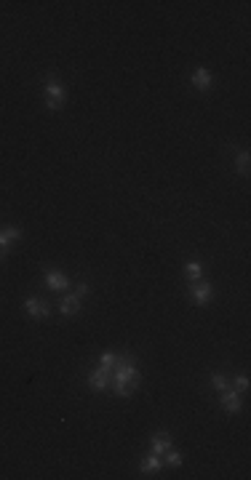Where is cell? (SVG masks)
<instances>
[{
  "mask_svg": "<svg viewBox=\"0 0 251 480\" xmlns=\"http://www.w3.org/2000/svg\"><path fill=\"white\" fill-rule=\"evenodd\" d=\"M190 80H192V86L198 88V91H206L214 86V75L206 70V67H195L192 75H190Z\"/></svg>",
  "mask_w": 251,
  "mask_h": 480,
  "instance_id": "4",
  "label": "cell"
},
{
  "mask_svg": "<svg viewBox=\"0 0 251 480\" xmlns=\"http://www.w3.org/2000/svg\"><path fill=\"white\" fill-rule=\"evenodd\" d=\"M115 382H128V384H139V371H136V360L131 355L128 357H118L115 363Z\"/></svg>",
  "mask_w": 251,
  "mask_h": 480,
  "instance_id": "2",
  "label": "cell"
},
{
  "mask_svg": "<svg viewBox=\"0 0 251 480\" xmlns=\"http://www.w3.org/2000/svg\"><path fill=\"white\" fill-rule=\"evenodd\" d=\"M88 384H91V390H107V384H110V371L107 368H102V365H99V368H94V371H91L88 374Z\"/></svg>",
  "mask_w": 251,
  "mask_h": 480,
  "instance_id": "6",
  "label": "cell"
},
{
  "mask_svg": "<svg viewBox=\"0 0 251 480\" xmlns=\"http://www.w3.org/2000/svg\"><path fill=\"white\" fill-rule=\"evenodd\" d=\"M211 387L219 390V392H225V390H230V379H227L225 374H214V376H211Z\"/></svg>",
  "mask_w": 251,
  "mask_h": 480,
  "instance_id": "12",
  "label": "cell"
},
{
  "mask_svg": "<svg viewBox=\"0 0 251 480\" xmlns=\"http://www.w3.org/2000/svg\"><path fill=\"white\" fill-rule=\"evenodd\" d=\"M115 363H118V355H110V352H105V355H102V360H99V365H102V368H107V371H113Z\"/></svg>",
  "mask_w": 251,
  "mask_h": 480,
  "instance_id": "16",
  "label": "cell"
},
{
  "mask_svg": "<svg viewBox=\"0 0 251 480\" xmlns=\"http://www.w3.org/2000/svg\"><path fill=\"white\" fill-rule=\"evenodd\" d=\"M184 272H187V278L190 280H200V264H198V261H187V267H184Z\"/></svg>",
  "mask_w": 251,
  "mask_h": 480,
  "instance_id": "15",
  "label": "cell"
},
{
  "mask_svg": "<svg viewBox=\"0 0 251 480\" xmlns=\"http://www.w3.org/2000/svg\"><path fill=\"white\" fill-rule=\"evenodd\" d=\"M235 166H238V174H240V176L248 174V152H246V149H240V152L235 155Z\"/></svg>",
  "mask_w": 251,
  "mask_h": 480,
  "instance_id": "13",
  "label": "cell"
},
{
  "mask_svg": "<svg viewBox=\"0 0 251 480\" xmlns=\"http://www.w3.org/2000/svg\"><path fill=\"white\" fill-rule=\"evenodd\" d=\"M190 296H192V302L195 304H209V299L214 296V288L209 283H203V280H192V286H190Z\"/></svg>",
  "mask_w": 251,
  "mask_h": 480,
  "instance_id": "3",
  "label": "cell"
},
{
  "mask_svg": "<svg viewBox=\"0 0 251 480\" xmlns=\"http://www.w3.org/2000/svg\"><path fill=\"white\" fill-rule=\"evenodd\" d=\"M166 462H169L171 467H182V454H179V451H174V448H169V451H166Z\"/></svg>",
  "mask_w": 251,
  "mask_h": 480,
  "instance_id": "17",
  "label": "cell"
},
{
  "mask_svg": "<svg viewBox=\"0 0 251 480\" xmlns=\"http://www.w3.org/2000/svg\"><path fill=\"white\" fill-rule=\"evenodd\" d=\"M171 448V438H169V432H158V435L153 438V454H166V451Z\"/></svg>",
  "mask_w": 251,
  "mask_h": 480,
  "instance_id": "10",
  "label": "cell"
},
{
  "mask_svg": "<svg viewBox=\"0 0 251 480\" xmlns=\"http://www.w3.org/2000/svg\"><path fill=\"white\" fill-rule=\"evenodd\" d=\"M59 312H62V315H78V312H80V296H75V294L62 296Z\"/></svg>",
  "mask_w": 251,
  "mask_h": 480,
  "instance_id": "8",
  "label": "cell"
},
{
  "mask_svg": "<svg viewBox=\"0 0 251 480\" xmlns=\"http://www.w3.org/2000/svg\"><path fill=\"white\" fill-rule=\"evenodd\" d=\"M134 384H128V382H115V395H120V398H131L134 395Z\"/></svg>",
  "mask_w": 251,
  "mask_h": 480,
  "instance_id": "14",
  "label": "cell"
},
{
  "mask_svg": "<svg viewBox=\"0 0 251 480\" xmlns=\"http://www.w3.org/2000/svg\"><path fill=\"white\" fill-rule=\"evenodd\" d=\"M24 309L30 312L32 317H38V320H43V317H48V312H51V307L43 302V299H38V296H30L24 302Z\"/></svg>",
  "mask_w": 251,
  "mask_h": 480,
  "instance_id": "5",
  "label": "cell"
},
{
  "mask_svg": "<svg viewBox=\"0 0 251 480\" xmlns=\"http://www.w3.org/2000/svg\"><path fill=\"white\" fill-rule=\"evenodd\" d=\"M6 248H8V240L3 238V232H0V259L6 256Z\"/></svg>",
  "mask_w": 251,
  "mask_h": 480,
  "instance_id": "21",
  "label": "cell"
},
{
  "mask_svg": "<svg viewBox=\"0 0 251 480\" xmlns=\"http://www.w3.org/2000/svg\"><path fill=\"white\" fill-rule=\"evenodd\" d=\"M43 96H45V107L48 110H59L67 101V91H64V86L54 75H48V80L43 83Z\"/></svg>",
  "mask_w": 251,
  "mask_h": 480,
  "instance_id": "1",
  "label": "cell"
},
{
  "mask_svg": "<svg viewBox=\"0 0 251 480\" xmlns=\"http://www.w3.org/2000/svg\"><path fill=\"white\" fill-rule=\"evenodd\" d=\"M158 469H161V456L158 454H150V456H144L142 459V472H158Z\"/></svg>",
  "mask_w": 251,
  "mask_h": 480,
  "instance_id": "11",
  "label": "cell"
},
{
  "mask_svg": "<svg viewBox=\"0 0 251 480\" xmlns=\"http://www.w3.org/2000/svg\"><path fill=\"white\" fill-rule=\"evenodd\" d=\"M230 387L235 390V392H246V390H248V376H235V382H232Z\"/></svg>",
  "mask_w": 251,
  "mask_h": 480,
  "instance_id": "18",
  "label": "cell"
},
{
  "mask_svg": "<svg viewBox=\"0 0 251 480\" xmlns=\"http://www.w3.org/2000/svg\"><path fill=\"white\" fill-rule=\"evenodd\" d=\"M3 238H6L8 243H14V240L22 238V230H19V227H6V230H3Z\"/></svg>",
  "mask_w": 251,
  "mask_h": 480,
  "instance_id": "19",
  "label": "cell"
},
{
  "mask_svg": "<svg viewBox=\"0 0 251 480\" xmlns=\"http://www.w3.org/2000/svg\"><path fill=\"white\" fill-rule=\"evenodd\" d=\"M45 283H48V288H54V291H67L70 288V278L64 275V272H59V270H51V272H45Z\"/></svg>",
  "mask_w": 251,
  "mask_h": 480,
  "instance_id": "7",
  "label": "cell"
},
{
  "mask_svg": "<svg viewBox=\"0 0 251 480\" xmlns=\"http://www.w3.org/2000/svg\"><path fill=\"white\" fill-rule=\"evenodd\" d=\"M222 408L227 413H238L240 411V395L235 390H225L222 392Z\"/></svg>",
  "mask_w": 251,
  "mask_h": 480,
  "instance_id": "9",
  "label": "cell"
},
{
  "mask_svg": "<svg viewBox=\"0 0 251 480\" xmlns=\"http://www.w3.org/2000/svg\"><path fill=\"white\" fill-rule=\"evenodd\" d=\"M88 291H91V288H88V283H80V286H78V291H75V296H80V299H83V296H88Z\"/></svg>",
  "mask_w": 251,
  "mask_h": 480,
  "instance_id": "20",
  "label": "cell"
}]
</instances>
